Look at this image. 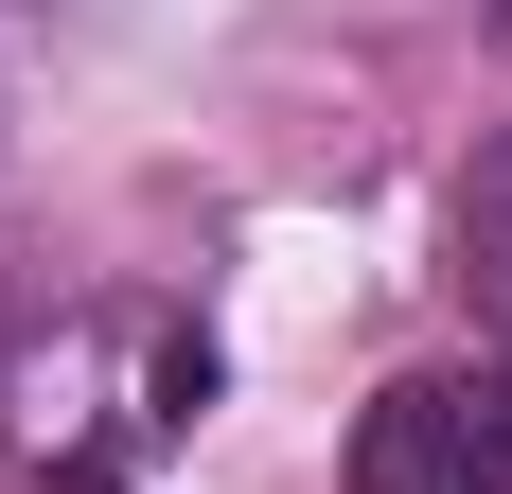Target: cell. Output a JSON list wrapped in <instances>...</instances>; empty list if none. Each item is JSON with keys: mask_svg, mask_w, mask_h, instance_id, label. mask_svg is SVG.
Returning <instances> with one entry per match:
<instances>
[{"mask_svg": "<svg viewBox=\"0 0 512 494\" xmlns=\"http://www.w3.org/2000/svg\"><path fill=\"white\" fill-rule=\"evenodd\" d=\"M354 494H512V353L407 371V389L354 424Z\"/></svg>", "mask_w": 512, "mask_h": 494, "instance_id": "cell-1", "label": "cell"}, {"mask_svg": "<svg viewBox=\"0 0 512 494\" xmlns=\"http://www.w3.org/2000/svg\"><path fill=\"white\" fill-rule=\"evenodd\" d=\"M460 283L512 318V142H477V159H460Z\"/></svg>", "mask_w": 512, "mask_h": 494, "instance_id": "cell-2", "label": "cell"}, {"mask_svg": "<svg viewBox=\"0 0 512 494\" xmlns=\"http://www.w3.org/2000/svg\"><path fill=\"white\" fill-rule=\"evenodd\" d=\"M477 36H495V53H512V0H477Z\"/></svg>", "mask_w": 512, "mask_h": 494, "instance_id": "cell-3", "label": "cell"}, {"mask_svg": "<svg viewBox=\"0 0 512 494\" xmlns=\"http://www.w3.org/2000/svg\"><path fill=\"white\" fill-rule=\"evenodd\" d=\"M71 494H89V477H71Z\"/></svg>", "mask_w": 512, "mask_h": 494, "instance_id": "cell-4", "label": "cell"}]
</instances>
